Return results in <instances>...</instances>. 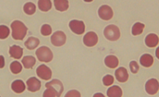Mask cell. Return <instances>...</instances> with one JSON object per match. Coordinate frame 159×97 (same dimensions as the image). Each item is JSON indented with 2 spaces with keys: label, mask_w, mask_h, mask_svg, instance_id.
<instances>
[{
  "label": "cell",
  "mask_w": 159,
  "mask_h": 97,
  "mask_svg": "<svg viewBox=\"0 0 159 97\" xmlns=\"http://www.w3.org/2000/svg\"><path fill=\"white\" fill-rule=\"evenodd\" d=\"M12 36L16 40H22L27 32V27L22 22L16 20L11 24Z\"/></svg>",
  "instance_id": "1"
},
{
  "label": "cell",
  "mask_w": 159,
  "mask_h": 97,
  "mask_svg": "<svg viewBox=\"0 0 159 97\" xmlns=\"http://www.w3.org/2000/svg\"><path fill=\"white\" fill-rule=\"evenodd\" d=\"M36 56L40 62H49L52 60L53 53L49 47L42 46L36 51Z\"/></svg>",
  "instance_id": "2"
},
{
  "label": "cell",
  "mask_w": 159,
  "mask_h": 97,
  "mask_svg": "<svg viewBox=\"0 0 159 97\" xmlns=\"http://www.w3.org/2000/svg\"><path fill=\"white\" fill-rule=\"evenodd\" d=\"M105 37L109 41H116L120 37V31L114 25H110L104 30Z\"/></svg>",
  "instance_id": "3"
},
{
  "label": "cell",
  "mask_w": 159,
  "mask_h": 97,
  "mask_svg": "<svg viewBox=\"0 0 159 97\" xmlns=\"http://www.w3.org/2000/svg\"><path fill=\"white\" fill-rule=\"evenodd\" d=\"M66 36L63 31H56L51 36V42L54 46L61 47L66 43Z\"/></svg>",
  "instance_id": "4"
},
{
  "label": "cell",
  "mask_w": 159,
  "mask_h": 97,
  "mask_svg": "<svg viewBox=\"0 0 159 97\" xmlns=\"http://www.w3.org/2000/svg\"><path fill=\"white\" fill-rule=\"evenodd\" d=\"M98 14L103 20H110L114 16V12L108 5H102L98 10Z\"/></svg>",
  "instance_id": "5"
},
{
  "label": "cell",
  "mask_w": 159,
  "mask_h": 97,
  "mask_svg": "<svg viewBox=\"0 0 159 97\" xmlns=\"http://www.w3.org/2000/svg\"><path fill=\"white\" fill-rule=\"evenodd\" d=\"M69 27L73 33L81 35L85 32V24L83 21L72 20L69 22Z\"/></svg>",
  "instance_id": "6"
},
{
  "label": "cell",
  "mask_w": 159,
  "mask_h": 97,
  "mask_svg": "<svg viewBox=\"0 0 159 97\" xmlns=\"http://www.w3.org/2000/svg\"><path fill=\"white\" fill-rule=\"evenodd\" d=\"M146 92L150 95H155L158 93L159 90V83L156 79H151L145 84Z\"/></svg>",
  "instance_id": "7"
},
{
  "label": "cell",
  "mask_w": 159,
  "mask_h": 97,
  "mask_svg": "<svg viewBox=\"0 0 159 97\" xmlns=\"http://www.w3.org/2000/svg\"><path fill=\"white\" fill-rule=\"evenodd\" d=\"M98 42V36L97 33L92 31L88 32L83 37V43L87 47H94Z\"/></svg>",
  "instance_id": "8"
},
{
  "label": "cell",
  "mask_w": 159,
  "mask_h": 97,
  "mask_svg": "<svg viewBox=\"0 0 159 97\" xmlns=\"http://www.w3.org/2000/svg\"><path fill=\"white\" fill-rule=\"evenodd\" d=\"M36 73L38 76L43 80H49L52 78V70L45 65H40L37 68Z\"/></svg>",
  "instance_id": "9"
},
{
  "label": "cell",
  "mask_w": 159,
  "mask_h": 97,
  "mask_svg": "<svg viewBox=\"0 0 159 97\" xmlns=\"http://www.w3.org/2000/svg\"><path fill=\"white\" fill-rule=\"evenodd\" d=\"M115 76L119 82H125L128 80V73L126 68L121 67L115 71Z\"/></svg>",
  "instance_id": "10"
},
{
  "label": "cell",
  "mask_w": 159,
  "mask_h": 97,
  "mask_svg": "<svg viewBox=\"0 0 159 97\" xmlns=\"http://www.w3.org/2000/svg\"><path fill=\"white\" fill-rule=\"evenodd\" d=\"M27 85L30 91L35 92L41 88V82L35 77H31L27 81Z\"/></svg>",
  "instance_id": "11"
},
{
  "label": "cell",
  "mask_w": 159,
  "mask_h": 97,
  "mask_svg": "<svg viewBox=\"0 0 159 97\" xmlns=\"http://www.w3.org/2000/svg\"><path fill=\"white\" fill-rule=\"evenodd\" d=\"M159 38L155 33H150L145 38V44L149 47H155L158 44Z\"/></svg>",
  "instance_id": "12"
},
{
  "label": "cell",
  "mask_w": 159,
  "mask_h": 97,
  "mask_svg": "<svg viewBox=\"0 0 159 97\" xmlns=\"http://www.w3.org/2000/svg\"><path fill=\"white\" fill-rule=\"evenodd\" d=\"M10 56L16 59H19L21 58L23 55V49L18 45H13L10 47L9 50Z\"/></svg>",
  "instance_id": "13"
},
{
  "label": "cell",
  "mask_w": 159,
  "mask_h": 97,
  "mask_svg": "<svg viewBox=\"0 0 159 97\" xmlns=\"http://www.w3.org/2000/svg\"><path fill=\"white\" fill-rule=\"evenodd\" d=\"M105 64L109 68H116L119 65V59L114 55H109L105 57Z\"/></svg>",
  "instance_id": "14"
},
{
  "label": "cell",
  "mask_w": 159,
  "mask_h": 97,
  "mask_svg": "<svg viewBox=\"0 0 159 97\" xmlns=\"http://www.w3.org/2000/svg\"><path fill=\"white\" fill-rule=\"evenodd\" d=\"M154 59L150 54L146 53V54L142 55L140 58V63L142 66L145 68H150L153 64Z\"/></svg>",
  "instance_id": "15"
},
{
  "label": "cell",
  "mask_w": 159,
  "mask_h": 97,
  "mask_svg": "<svg viewBox=\"0 0 159 97\" xmlns=\"http://www.w3.org/2000/svg\"><path fill=\"white\" fill-rule=\"evenodd\" d=\"M11 88L16 94H21L25 91V85L22 80H16L12 83Z\"/></svg>",
  "instance_id": "16"
},
{
  "label": "cell",
  "mask_w": 159,
  "mask_h": 97,
  "mask_svg": "<svg viewBox=\"0 0 159 97\" xmlns=\"http://www.w3.org/2000/svg\"><path fill=\"white\" fill-rule=\"evenodd\" d=\"M45 87L47 88H49V87H52V88L57 90L61 94H62L63 91V85L62 82L57 80H53L52 81H51V82L47 83V84L45 85Z\"/></svg>",
  "instance_id": "17"
},
{
  "label": "cell",
  "mask_w": 159,
  "mask_h": 97,
  "mask_svg": "<svg viewBox=\"0 0 159 97\" xmlns=\"http://www.w3.org/2000/svg\"><path fill=\"white\" fill-rule=\"evenodd\" d=\"M55 9L59 11H65L69 8L68 0H54Z\"/></svg>",
  "instance_id": "18"
},
{
  "label": "cell",
  "mask_w": 159,
  "mask_h": 97,
  "mask_svg": "<svg viewBox=\"0 0 159 97\" xmlns=\"http://www.w3.org/2000/svg\"><path fill=\"white\" fill-rule=\"evenodd\" d=\"M107 96L109 97H121L122 96V90L119 86H112L107 91Z\"/></svg>",
  "instance_id": "19"
},
{
  "label": "cell",
  "mask_w": 159,
  "mask_h": 97,
  "mask_svg": "<svg viewBox=\"0 0 159 97\" xmlns=\"http://www.w3.org/2000/svg\"><path fill=\"white\" fill-rule=\"evenodd\" d=\"M40 43L39 39L35 37H30L27 41H25V45L28 50H33L39 46Z\"/></svg>",
  "instance_id": "20"
},
{
  "label": "cell",
  "mask_w": 159,
  "mask_h": 97,
  "mask_svg": "<svg viewBox=\"0 0 159 97\" xmlns=\"http://www.w3.org/2000/svg\"><path fill=\"white\" fill-rule=\"evenodd\" d=\"M35 62H36V61H35V57L32 56H25L22 59V64L24 65V68L26 69H30L33 68L35 65Z\"/></svg>",
  "instance_id": "21"
},
{
  "label": "cell",
  "mask_w": 159,
  "mask_h": 97,
  "mask_svg": "<svg viewBox=\"0 0 159 97\" xmlns=\"http://www.w3.org/2000/svg\"><path fill=\"white\" fill-rule=\"evenodd\" d=\"M39 9L41 11L47 12L52 8V2L50 0H39L38 2Z\"/></svg>",
  "instance_id": "22"
},
{
  "label": "cell",
  "mask_w": 159,
  "mask_h": 97,
  "mask_svg": "<svg viewBox=\"0 0 159 97\" xmlns=\"http://www.w3.org/2000/svg\"><path fill=\"white\" fill-rule=\"evenodd\" d=\"M145 25L143 23L136 22L132 27V34L134 36H138L142 34L144 31Z\"/></svg>",
  "instance_id": "23"
},
{
  "label": "cell",
  "mask_w": 159,
  "mask_h": 97,
  "mask_svg": "<svg viewBox=\"0 0 159 97\" xmlns=\"http://www.w3.org/2000/svg\"><path fill=\"white\" fill-rule=\"evenodd\" d=\"M36 7H35V4L33 2H27L24 5V11L26 14L27 15H33L35 13Z\"/></svg>",
  "instance_id": "24"
},
{
  "label": "cell",
  "mask_w": 159,
  "mask_h": 97,
  "mask_svg": "<svg viewBox=\"0 0 159 97\" xmlns=\"http://www.w3.org/2000/svg\"><path fill=\"white\" fill-rule=\"evenodd\" d=\"M61 94L57 91V90H55V88H52V87H49L47 88V90H45L43 93V97H55V96H61Z\"/></svg>",
  "instance_id": "25"
},
{
  "label": "cell",
  "mask_w": 159,
  "mask_h": 97,
  "mask_svg": "<svg viewBox=\"0 0 159 97\" xmlns=\"http://www.w3.org/2000/svg\"><path fill=\"white\" fill-rule=\"evenodd\" d=\"M10 69H11V72L14 74H18L21 72V70H22V66L20 64L19 62L17 61H14L11 64V66H10Z\"/></svg>",
  "instance_id": "26"
},
{
  "label": "cell",
  "mask_w": 159,
  "mask_h": 97,
  "mask_svg": "<svg viewBox=\"0 0 159 97\" xmlns=\"http://www.w3.org/2000/svg\"><path fill=\"white\" fill-rule=\"evenodd\" d=\"M9 33L10 31L8 27L5 26V25L0 26V39H6L9 36Z\"/></svg>",
  "instance_id": "27"
},
{
  "label": "cell",
  "mask_w": 159,
  "mask_h": 97,
  "mask_svg": "<svg viewBox=\"0 0 159 97\" xmlns=\"http://www.w3.org/2000/svg\"><path fill=\"white\" fill-rule=\"evenodd\" d=\"M41 33L43 36H49L52 33V27H50V25H47V24H45L43 25L42 27H41Z\"/></svg>",
  "instance_id": "28"
},
{
  "label": "cell",
  "mask_w": 159,
  "mask_h": 97,
  "mask_svg": "<svg viewBox=\"0 0 159 97\" xmlns=\"http://www.w3.org/2000/svg\"><path fill=\"white\" fill-rule=\"evenodd\" d=\"M114 82V79L111 75H106L102 79V82L105 86H110Z\"/></svg>",
  "instance_id": "29"
},
{
  "label": "cell",
  "mask_w": 159,
  "mask_h": 97,
  "mask_svg": "<svg viewBox=\"0 0 159 97\" xmlns=\"http://www.w3.org/2000/svg\"><path fill=\"white\" fill-rule=\"evenodd\" d=\"M130 68L131 72H132L133 74H136V73H138V71L139 70V66L138 63L135 62V61H132V62H130Z\"/></svg>",
  "instance_id": "30"
},
{
  "label": "cell",
  "mask_w": 159,
  "mask_h": 97,
  "mask_svg": "<svg viewBox=\"0 0 159 97\" xmlns=\"http://www.w3.org/2000/svg\"><path fill=\"white\" fill-rule=\"evenodd\" d=\"M65 96L66 97H80L81 95L80 94V92L77 91V90H73L67 93Z\"/></svg>",
  "instance_id": "31"
},
{
  "label": "cell",
  "mask_w": 159,
  "mask_h": 97,
  "mask_svg": "<svg viewBox=\"0 0 159 97\" xmlns=\"http://www.w3.org/2000/svg\"><path fill=\"white\" fill-rule=\"evenodd\" d=\"M156 56L157 58H158L159 59V47H158V48L156 49Z\"/></svg>",
  "instance_id": "32"
},
{
  "label": "cell",
  "mask_w": 159,
  "mask_h": 97,
  "mask_svg": "<svg viewBox=\"0 0 159 97\" xmlns=\"http://www.w3.org/2000/svg\"><path fill=\"white\" fill-rule=\"evenodd\" d=\"M1 59H2V64L1 65V68H2L4 67V57L2 56H1Z\"/></svg>",
  "instance_id": "33"
},
{
  "label": "cell",
  "mask_w": 159,
  "mask_h": 97,
  "mask_svg": "<svg viewBox=\"0 0 159 97\" xmlns=\"http://www.w3.org/2000/svg\"><path fill=\"white\" fill-rule=\"evenodd\" d=\"M96 96H102V97H103V96H104V95L102 94H97L94 95V97H96Z\"/></svg>",
  "instance_id": "34"
},
{
  "label": "cell",
  "mask_w": 159,
  "mask_h": 97,
  "mask_svg": "<svg viewBox=\"0 0 159 97\" xmlns=\"http://www.w3.org/2000/svg\"><path fill=\"white\" fill-rule=\"evenodd\" d=\"M85 2H92L93 0H84Z\"/></svg>",
  "instance_id": "35"
}]
</instances>
